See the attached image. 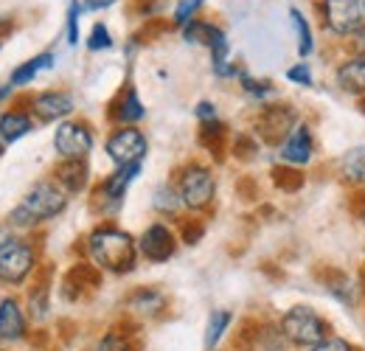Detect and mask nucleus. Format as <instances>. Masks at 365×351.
I'll return each mask as SVG.
<instances>
[{
    "mask_svg": "<svg viewBox=\"0 0 365 351\" xmlns=\"http://www.w3.org/2000/svg\"><path fill=\"white\" fill-rule=\"evenodd\" d=\"M281 158L287 163H295V166H304L312 161V135H309L307 124H295L289 138L281 143Z\"/></svg>",
    "mask_w": 365,
    "mask_h": 351,
    "instance_id": "f8f14e48",
    "label": "nucleus"
},
{
    "mask_svg": "<svg viewBox=\"0 0 365 351\" xmlns=\"http://www.w3.org/2000/svg\"><path fill=\"white\" fill-rule=\"evenodd\" d=\"M96 351H138V343L130 337V332H110L101 337Z\"/></svg>",
    "mask_w": 365,
    "mask_h": 351,
    "instance_id": "5701e85b",
    "label": "nucleus"
},
{
    "mask_svg": "<svg viewBox=\"0 0 365 351\" xmlns=\"http://www.w3.org/2000/svg\"><path fill=\"white\" fill-rule=\"evenodd\" d=\"M175 233L166 228V225H149L140 236V253L149 259V262H166L175 256Z\"/></svg>",
    "mask_w": 365,
    "mask_h": 351,
    "instance_id": "9b49d317",
    "label": "nucleus"
},
{
    "mask_svg": "<svg viewBox=\"0 0 365 351\" xmlns=\"http://www.w3.org/2000/svg\"><path fill=\"white\" fill-rule=\"evenodd\" d=\"M113 0H85V6L82 9H104V6H110Z\"/></svg>",
    "mask_w": 365,
    "mask_h": 351,
    "instance_id": "4c0bfd02",
    "label": "nucleus"
},
{
    "mask_svg": "<svg viewBox=\"0 0 365 351\" xmlns=\"http://www.w3.org/2000/svg\"><path fill=\"white\" fill-rule=\"evenodd\" d=\"M287 79H289V82H295V85L309 88V85H312V71H309V65H307V62H301V65H295V68H289V71H287Z\"/></svg>",
    "mask_w": 365,
    "mask_h": 351,
    "instance_id": "2f4dec72",
    "label": "nucleus"
},
{
    "mask_svg": "<svg viewBox=\"0 0 365 351\" xmlns=\"http://www.w3.org/2000/svg\"><path fill=\"white\" fill-rule=\"evenodd\" d=\"M91 253L98 262V267L110 270V273H130L135 267V242L130 233L118 230V228H98L91 236Z\"/></svg>",
    "mask_w": 365,
    "mask_h": 351,
    "instance_id": "f257e3e1",
    "label": "nucleus"
},
{
    "mask_svg": "<svg viewBox=\"0 0 365 351\" xmlns=\"http://www.w3.org/2000/svg\"><path fill=\"white\" fill-rule=\"evenodd\" d=\"M354 34H357V48H360V51L365 54V26H360Z\"/></svg>",
    "mask_w": 365,
    "mask_h": 351,
    "instance_id": "58836bf2",
    "label": "nucleus"
},
{
    "mask_svg": "<svg viewBox=\"0 0 365 351\" xmlns=\"http://www.w3.org/2000/svg\"><path fill=\"white\" fill-rule=\"evenodd\" d=\"M309 351H351V346H349V343H346L343 337H331V335H329V337H326L323 343L312 346Z\"/></svg>",
    "mask_w": 365,
    "mask_h": 351,
    "instance_id": "72a5a7b5",
    "label": "nucleus"
},
{
    "mask_svg": "<svg viewBox=\"0 0 365 351\" xmlns=\"http://www.w3.org/2000/svg\"><path fill=\"white\" fill-rule=\"evenodd\" d=\"M230 320H233V315H230L228 309H214V312H211L208 326H205V349L214 351L217 346H220L222 335L228 332Z\"/></svg>",
    "mask_w": 365,
    "mask_h": 351,
    "instance_id": "a211bd4d",
    "label": "nucleus"
},
{
    "mask_svg": "<svg viewBox=\"0 0 365 351\" xmlns=\"http://www.w3.org/2000/svg\"><path fill=\"white\" fill-rule=\"evenodd\" d=\"M53 146L65 161H85L88 152L93 149V135L85 124L65 121V124H59V130L53 135Z\"/></svg>",
    "mask_w": 365,
    "mask_h": 351,
    "instance_id": "0eeeda50",
    "label": "nucleus"
},
{
    "mask_svg": "<svg viewBox=\"0 0 365 351\" xmlns=\"http://www.w3.org/2000/svg\"><path fill=\"white\" fill-rule=\"evenodd\" d=\"M343 175L349 177V180L365 183V149H351L343 158Z\"/></svg>",
    "mask_w": 365,
    "mask_h": 351,
    "instance_id": "b1692460",
    "label": "nucleus"
},
{
    "mask_svg": "<svg viewBox=\"0 0 365 351\" xmlns=\"http://www.w3.org/2000/svg\"><path fill=\"white\" fill-rule=\"evenodd\" d=\"M273 183L281 188V191H298V188L304 185V175L295 172V169H287V166H275Z\"/></svg>",
    "mask_w": 365,
    "mask_h": 351,
    "instance_id": "a878e982",
    "label": "nucleus"
},
{
    "mask_svg": "<svg viewBox=\"0 0 365 351\" xmlns=\"http://www.w3.org/2000/svg\"><path fill=\"white\" fill-rule=\"evenodd\" d=\"M93 51H101V48H110L113 40H110V31H107V26L104 23H96L91 31V43H88Z\"/></svg>",
    "mask_w": 365,
    "mask_h": 351,
    "instance_id": "7c9ffc66",
    "label": "nucleus"
},
{
    "mask_svg": "<svg viewBox=\"0 0 365 351\" xmlns=\"http://www.w3.org/2000/svg\"><path fill=\"white\" fill-rule=\"evenodd\" d=\"M180 233H182V242H185V245H197V242L202 239L205 228H202V222L188 220V222H182L180 225Z\"/></svg>",
    "mask_w": 365,
    "mask_h": 351,
    "instance_id": "c756f323",
    "label": "nucleus"
},
{
    "mask_svg": "<svg viewBox=\"0 0 365 351\" xmlns=\"http://www.w3.org/2000/svg\"><path fill=\"white\" fill-rule=\"evenodd\" d=\"M29 130H31V118L26 113H3V118H0V135H3V141L11 143V141L23 138Z\"/></svg>",
    "mask_w": 365,
    "mask_h": 351,
    "instance_id": "aec40b11",
    "label": "nucleus"
},
{
    "mask_svg": "<svg viewBox=\"0 0 365 351\" xmlns=\"http://www.w3.org/2000/svg\"><path fill=\"white\" fill-rule=\"evenodd\" d=\"M71 110H73V98H71V93H62V90H48L34 98V113L40 121L65 118Z\"/></svg>",
    "mask_w": 365,
    "mask_h": 351,
    "instance_id": "ddd939ff",
    "label": "nucleus"
},
{
    "mask_svg": "<svg viewBox=\"0 0 365 351\" xmlns=\"http://www.w3.org/2000/svg\"><path fill=\"white\" fill-rule=\"evenodd\" d=\"M34 270V250L23 245L20 239H3L0 242V281L20 284Z\"/></svg>",
    "mask_w": 365,
    "mask_h": 351,
    "instance_id": "20e7f679",
    "label": "nucleus"
},
{
    "mask_svg": "<svg viewBox=\"0 0 365 351\" xmlns=\"http://www.w3.org/2000/svg\"><path fill=\"white\" fill-rule=\"evenodd\" d=\"M323 9H326V26L334 34H351L363 26L360 23L363 0H326Z\"/></svg>",
    "mask_w": 365,
    "mask_h": 351,
    "instance_id": "1a4fd4ad",
    "label": "nucleus"
},
{
    "mask_svg": "<svg viewBox=\"0 0 365 351\" xmlns=\"http://www.w3.org/2000/svg\"><path fill=\"white\" fill-rule=\"evenodd\" d=\"M180 200L188 208H205L214 197V175L205 166H188L185 175L180 177Z\"/></svg>",
    "mask_w": 365,
    "mask_h": 351,
    "instance_id": "423d86ee",
    "label": "nucleus"
},
{
    "mask_svg": "<svg viewBox=\"0 0 365 351\" xmlns=\"http://www.w3.org/2000/svg\"><path fill=\"white\" fill-rule=\"evenodd\" d=\"M138 172H140V163L118 166L115 175H110L98 188H96L98 205H104V208H115V205H121V200H124V194H127V188H130V183L135 180Z\"/></svg>",
    "mask_w": 365,
    "mask_h": 351,
    "instance_id": "9d476101",
    "label": "nucleus"
},
{
    "mask_svg": "<svg viewBox=\"0 0 365 351\" xmlns=\"http://www.w3.org/2000/svg\"><path fill=\"white\" fill-rule=\"evenodd\" d=\"M197 116L202 118V124H205V121H217V110H214V104H208V101H202V104L197 107Z\"/></svg>",
    "mask_w": 365,
    "mask_h": 351,
    "instance_id": "c9c22d12",
    "label": "nucleus"
},
{
    "mask_svg": "<svg viewBox=\"0 0 365 351\" xmlns=\"http://www.w3.org/2000/svg\"><path fill=\"white\" fill-rule=\"evenodd\" d=\"M337 85L346 93H354V96L365 93V54H357V56L346 59L337 68Z\"/></svg>",
    "mask_w": 365,
    "mask_h": 351,
    "instance_id": "2eb2a0df",
    "label": "nucleus"
},
{
    "mask_svg": "<svg viewBox=\"0 0 365 351\" xmlns=\"http://www.w3.org/2000/svg\"><path fill=\"white\" fill-rule=\"evenodd\" d=\"M289 17H292L295 31H298V54H301V56H309V54H312V31H309V26H307L304 14H301L298 9H292V11H289Z\"/></svg>",
    "mask_w": 365,
    "mask_h": 351,
    "instance_id": "393cba45",
    "label": "nucleus"
},
{
    "mask_svg": "<svg viewBox=\"0 0 365 351\" xmlns=\"http://www.w3.org/2000/svg\"><path fill=\"white\" fill-rule=\"evenodd\" d=\"M53 175H56V183L65 191H71V194H76V191H82L88 185V166H85V161H62Z\"/></svg>",
    "mask_w": 365,
    "mask_h": 351,
    "instance_id": "dca6fc26",
    "label": "nucleus"
},
{
    "mask_svg": "<svg viewBox=\"0 0 365 351\" xmlns=\"http://www.w3.org/2000/svg\"><path fill=\"white\" fill-rule=\"evenodd\" d=\"M180 194L178 191H172L169 185H160L158 191H155V208L158 211H163V214H172V211H178V205H180Z\"/></svg>",
    "mask_w": 365,
    "mask_h": 351,
    "instance_id": "cd10ccee",
    "label": "nucleus"
},
{
    "mask_svg": "<svg viewBox=\"0 0 365 351\" xmlns=\"http://www.w3.org/2000/svg\"><path fill=\"white\" fill-rule=\"evenodd\" d=\"M23 335H26V317L17 307V301L6 298L0 304V340L14 343V340H23Z\"/></svg>",
    "mask_w": 365,
    "mask_h": 351,
    "instance_id": "4468645a",
    "label": "nucleus"
},
{
    "mask_svg": "<svg viewBox=\"0 0 365 351\" xmlns=\"http://www.w3.org/2000/svg\"><path fill=\"white\" fill-rule=\"evenodd\" d=\"M253 152H256V143H253L250 138H239V141H236V158L247 161Z\"/></svg>",
    "mask_w": 365,
    "mask_h": 351,
    "instance_id": "f704fd0d",
    "label": "nucleus"
},
{
    "mask_svg": "<svg viewBox=\"0 0 365 351\" xmlns=\"http://www.w3.org/2000/svg\"><path fill=\"white\" fill-rule=\"evenodd\" d=\"M107 155L118 163V166H130L140 163V158L146 155V138L135 127H124V130L113 132L107 141Z\"/></svg>",
    "mask_w": 365,
    "mask_h": 351,
    "instance_id": "6e6552de",
    "label": "nucleus"
},
{
    "mask_svg": "<svg viewBox=\"0 0 365 351\" xmlns=\"http://www.w3.org/2000/svg\"><path fill=\"white\" fill-rule=\"evenodd\" d=\"M222 138H225V127H222L220 121H205V124H202V130H200V143H202L205 149H211L214 155L222 152Z\"/></svg>",
    "mask_w": 365,
    "mask_h": 351,
    "instance_id": "4be33fe9",
    "label": "nucleus"
},
{
    "mask_svg": "<svg viewBox=\"0 0 365 351\" xmlns=\"http://www.w3.org/2000/svg\"><path fill=\"white\" fill-rule=\"evenodd\" d=\"M329 332H331V326L312 307H292L281 317V335L298 349L318 346L329 337Z\"/></svg>",
    "mask_w": 365,
    "mask_h": 351,
    "instance_id": "7ed1b4c3",
    "label": "nucleus"
},
{
    "mask_svg": "<svg viewBox=\"0 0 365 351\" xmlns=\"http://www.w3.org/2000/svg\"><path fill=\"white\" fill-rule=\"evenodd\" d=\"M163 29H166V26H163L160 20H149V26H146V29L140 31V37H158V34H160Z\"/></svg>",
    "mask_w": 365,
    "mask_h": 351,
    "instance_id": "e433bc0d",
    "label": "nucleus"
},
{
    "mask_svg": "<svg viewBox=\"0 0 365 351\" xmlns=\"http://www.w3.org/2000/svg\"><path fill=\"white\" fill-rule=\"evenodd\" d=\"M363 9H365V0H363Z\"/></svg>",
    "mask_w": 365,
    "mask_h": 351,
    "instance_id": "37998d69",
    "label": "nucleus"
},
{
    "mask_svg": "<svg viewBox=\"0 0 365 351\" xmlns=\"http://www.w3.org/2000/svg\"><path fill=\"white\" fill-rule=\"evenodd\" d=\"M292 130H295V110L287 104H270L256 118V132L262 135L264 143H284Z\"/></svg>",
    "mask_w": 365,
    "mask_h": 351,
    "instance_id": "39448f33",
    "label": "nucleus"
},
{
    "mask_svg": "<svg viewBox=\"0 0 365 351\" xmlns=\"http://www.w3.org/2000/svg\"><path fill=\"white\" fill-rule=\"evenodd\" d=\"M200 3H202V0H182L180 6H178V11H175V23H178V26H188V23H191V14L197 11Z\"/></svg>",
    "mask_w": 365,
    "mask_h": 351,
    "instance_id": "473e14b6",
    "label": "nucleus"
},
{
    "mask_svg": "<svg viewBox=\"0 0 365 351\" xmlns=\"http://www.w3.org/2000/svg\"><path fill=\"white\" fill-rule=\"evenodd\" d=\"M65 205H68V197H65L62 188H56L53 183H37V185L26 194L23 205H17V208L11 211L9 220L14 222V225H31V222L51 220V217L62 214Z\"/></svg>",
    "mask_w": 365,
    "mask_h": 351,
    "instance_id": "f03ea898",
    "label": "nucleus"
},
{
    "mask_svg": "<svg viewBox=\"0 0 365 351\" xmlns=\"http://www.w3.org/2000/svg\"><path fill=\"white\" fill-rule=\"evenodd\" d=\"M9 93H11V85H6V88H0V101H3V98H9Z\"/></svg>",
    "mask_w": 365,
    "mask_h": 351,
    "instance_id": "ea45409f",
    "label": "nucleus"
},
{
    "mask_svg": "<svg viewBox=\"0 0 365 351\" xmlns=\"http://www.w3.org/2000/svg\"><path fill=\"white\" fill-rule=\"evenodd\" d=\"M113 118L121 121V124H135V121L143 118V104H140V98H138V93L133 88H127V93L121 96V101L115 104Z\"/></svg>",
    "mask_w": 365,
    "mask_h": 351,
    "instance_id": "f3484780",
    "label": "nucleus"
},
{
    "mask_svg": "<svg viewBox=\"0 0 365 351\" xmlns=\"http://www.w3.org/2000/svg\"><path fill=\"white\" fill-rule=\"evenodd\" d=\"M48 68H53V54H40L11 73V85H29L31 79H37V73H43Z\"/></svg>",
    "mask_w": 365,
    "mask_h": 351,
    "instance_id": "6ab92c4d",
    "label": "nucleus"
},
{
    "mask_svg": "<svg viewBox=\"0 0 365 351\" xmlns=\"http://www.w3.org/2000/svg\"><path fill=\"white\" fill-rule=\"evenodd\" d=\"M363 220H365V208H363Z\"/></svg>",
    "mask_w": 365,
    "mask_h": 351,
    "instance_id": "79ce46f5",
    "label": "nucleus"
},
{
    "mask_svg": "<svg viewBox=\"0 0 365 351\" xmlns=\"http://www.w3.org/2000/svg\"><path fill=\"white\" fill-rule=\"evenodd\" d=\"M130 309H135V312H140V315H155L158 309H163V304H166V298L158 292V290H149V287H143V290H138V292H133L130 295Z\"/></svg>",
    "mask_w": 365,
    "mask_h": 351,
    "instance_id": "412c9836",
    "label": "nucleus"
},
{
    "mask_svg": "<svg viewBox=\"0 0 365 351\" xmlns=\"http://www.w3.org/2000/svg\"><path fill=\"white\" fill-rule=\"evenodd\" d=\"M3 143H6V141H3V135H0V152H3Z\"/></svg>",
    "mask_w": 365,
    "mask_h": 351,
    "instance_id": "a19ab883",
    "label": "nucleus"
},
{
    "mask_svg": "<svg viewBox=\"0 0 365 351\" xmlns=\"http://www.w3.org/2000/svg\"><path fill=\"white\" fill-rule=\"evenodd\" d=\"M79 11H82V3H71L68 9V43L71 45L79 43Z\"/></svg>",
    "mask_w": 365,
    "mask_h": 351,
    "instance_id": "c85d7f7f",
    "label": "nucleus"
},
{
    "mask_svg": "<svg viewBox=\"0 0 365 351\" xmlns=\"http://www.w3.org/2000/svg\"><path fill=\"white\" fill-rule=\"evenodd\" d=\"M68 281H76V287H98L101 284V275L93 264H76L71 273H68Z\"/></svg>",
    "mask_w": 365,
    "mask_h": 351,
    "instance_id": "bb28decb",
    "label": "nucleus"
}]
</instances>
